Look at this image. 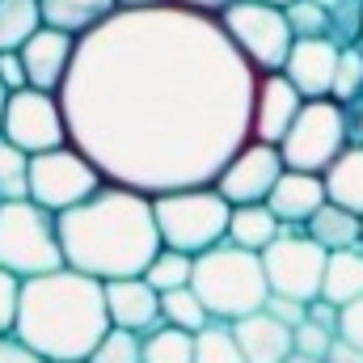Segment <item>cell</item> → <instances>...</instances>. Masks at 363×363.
<instances>
[{"instance_id":"6da1fadb","label":"cell","mask_w":363,"mask_h":363,"mask_svg":"<svg viewBox=\"0 0 363 363\" xmlns=\"http://www.w3.org/2000/svg\"><path fill=\"white\" fill-rule=\"evenodd\" d=\"M258 68L220 17L182 4L114 9L77 38L60 85L72 144L106 182L165 194L203 186L254 135Z\"/></svg>"},{"instance_id":"7a4b0ae2","label":"cell","mask_w":363,"mask_h":363,"mask_svg":"<svg viewBox=\"0 0 363 363\" xmlns=\"http://www.w3.org/2000/svg\"><path fill=\"white\" fill-rule=\"evenodd\" d=\"M60 245L68 267L101 283L144 274L152 254L165 245L152 194L123 182H101L85 203L60 211Z\"/></svg>"},{"instance_id":"3957f363","label":"cell","mask_w":363,"mask_h":363,"mask_svg":"<svg viewBox=\"0 0 363 363\" xmlns=\"http://www.w3.org/2000/svg\"><path fill=\"white\" fill-rule=\"evenodd\" d=\"M13 334L51 363L89 359L97 342L110 334L106 283L68 262L47 274L21 279Z\"/></svg>"},{"instance_id":"277c9868","label":"cell","mask_w":363,"mask_h":363,"mask_svg":"<svg viewBox=\"0 0 363 363\" xmlns=\"http://www.w3.org/2000/svg\"><path fill=\"white\" fill-rule=\"evenodd\" d=\"M190 287L199 291V300L207 304V313L216 321H237L250 317L258 308H267L271 300V283L258 250L220 241L203 254H194V279Z\"/></svg>"},{"instance_id":"5b68a950","label":"cell","mask_w":363,"mask_h":363,"mask_svg":"<svg viewBox=\"0 0 363 363\" xmlns=\"http://www.w3.org/2000/svg\"><path fill=\"white\" fill-rule=\"evenodd\" d=\"M152 207H157L161 241L174 245V250L203 254V250L228 241V216H233V203L216 190V182H203V186H178V190L152 194Z\"/></svg>"},{"instance_id":"8992f818","label":"cell","mask_w":363,"mask_h":363,"mask_svg":"<svg viewBox=\"0 0 363 363\" xmlns=\"http://www.w3.org/2000/svg\"><path fill=\"white\" fill-rule=\"evenodd\" d=\"M0 267L21 279L64 267L60 216L34 199H4L0 203Z\"/></svg>"},{"instance_id":"52a82bcc","label":"cell","mask_w":363,"mask_h":363,"mask_svg":"<svg viewBox=\"0 0 363 363\" xmlns=\"http://www.w3.org/2000/svg\"><path fill=\"white\" fill-rule=\"evenodd\" d=\"M342 148H347V114H342V101L334 97H304L296 123L279 140L283 165L308 169V174H325V165Z\"/></svg>"},{"instance_id":"ba28073f","label":"cell","mask_w":363,"mask_h":363,"mask_svg":"<svg viewBox=\"0 0 363 363\" xmlns=\"http://www.w3.org/2000/svg\"><path fill=\"white\" fill-rule=\"evenodd\" d=\"M220 26L228 30V38L237 43V51L258 72H283L296 34H291L287 13L279 4H267V0H233L220 13Z\"/></svg>"},{"instance_id":"9c48e42d","label":"cell","mask_w":363,"mask_h":363,"mask_svg":"<svg viewBox=\"0 0 363 363\" xmlns=\"http://www.w3.org/2000/svg\"><path fill=\"white\" fill-rule=\"evenodd\" d=\"M101 182H106V174L93 165L89 152L77 148L72 140L30 157V199L43 203L55 216L77 207V203H85Z\"/></svg>"},{"instance_id":"30bf717a","label":"cell","mask_w":363,"mask_h":363,"mask_svg":"<svg viewBox=\"0 0 363 363\" xmlns=\"http://www.w3.org/2000/svg\"><path fill=\"white\" fill-rule=\"evenodd\" d=\"M325 262L330 250L317 245L304 228L283 224V233L262 250V267H267V283L274 296H291V300H317L321 296V279H325Z\"/></svg>"},{"instance_id":"8fae6325","label":"cell","mask_w":363,"mask_h":363,"mask_svg":"<svg viewBox=\"0 0 363 363\" xmlns=\"http://www.w3.org/2000/svg\"><path fill=\"white\" fill-rule=\"evenodd\" d=\"M0 135H4L9 144L26 148L30 157H34V152H47V148L68 144V140H72V131H68V114H64L60 93L34 89V85L9 93Z\"/></svg>"},{"instance_id":"7c38bea8","label":"cell","mask_w":363,"mask_h":363,"mask_svg":"<svg viewBox=\"0 0 363 363\" xmlns=\"http://www.w3.org/2000/svg\"><path fill=\"white\" fill-rule=\"evenodd\" d=\"M287 165H283V152H279V144H267V140H245L233 157H228V165L216 174V190L237 207V203H267V194H271V186L279 182Z\"/></svg>"},{"instance_id":"4fadbf2b","label":"cell","mask_w":363,"mask_h":363,"mask_svg":"<svg viewBox=\"0 0 363 363\" xmlns=\"http://www.w3.org/2000/svg\"><path fill=\"white\" fill-rule=\"evenodd\" d=\"M342 43L330 34H313V38H296L283 64V77L304 93V97H330L334 89V68H338Z\"/></svg>"},{"instance_id":"5bb4252c","label":"cell","mask_w":363,"mask_h":363,"mask_svg":"<svg viewBox=\"0 0 363 363\" xmlns=\"http://www.w3.org/2000/svg\"><path fill=\"white\" fill-rule=\"evenodd\" d=\"M300 106H304V93L296 89L283 72H258V89H254V118H250L254 140L279 144V140L287 135V127L296 123Z\"/></svg>"},{"instance_id":"9a60e30c","label":"cell","mask_w":363,"mask_h":363,"mask_svg":"<svg viewBox=\"0 0 363 363\" xmlns=\"http://www.w3.org/2000/svg\"><path fill=\"white\" fill-rule=\"evenodd\" d=\"M106 308H110V325L114 330H131L140 338L161 325V291L144 274L106 279Z\"/></svg>"},{"instance_id":"2e32d148","label":"cell","mask_w":363,"mask_h":363,"mask_svg":"<svg viewBox=\"0 0 363 363\" xmlns=\"http://www.w3.org/2000/svg\"><path fill=\"white\" fill-rule=\"evenodd\" d=\"M72 55H77V38H72V34H64V30H55V26H38V30L30 34V43L21 47L30 85H34V89L60 93V85H64L68 72H72Z\"/></svg>"},{"instance_id":"e0dca14e","label":"cell","mask_w":363,"mask_h":363,"mask_svg":"<svg viewBox=\"0 0 363 363\" xmlns=\"http://www.w3.org/2000/svg\"><path fill=\"white\" fill-rule=\"evenodd\" d=\"M228 325H233V338L250 363H283L287 355H296V330L287 321H279L271 308H258V313L237 317Z\"/></svg>"},{"instance_id":"ac0fdd59","label":"cell","mask_w":363,"mask_h":363,"mask_svg":"<svg viewBox=\"0 0 363 363\" xmlns=\"http://www.w3.org/2000/svg\"><path fill=\"white\" fill-rule=\"evenodd\" d=\"M325 199H330L325 194V178L321 174H308V169H283L279 182L271 186V194H267L274 216L283 224H296V228H304Z\"/></svg>"},{"instance_id":"d6986e66","label":"cell","mask_w":363,"mask_h":363,"mask_svg":"<svg viewBox=\"0 0 363 363\" xmlns=\"http://www.w3.org/2000/svg\"><path fill=\"white\" fill-rule=\"evenodd\" d=\"M304 233H308L317 245H325V250H351V245L363 241V216L325 199V203L317 207V216L304 224Z\"/></svg>"},{"instance_id":"ffe728a7","label":"cell","mask_w":363,"mask_h":363,"mask_svg":"<svg viewBox=\"0 0 363 363\" xmlns=\"http://www.w3.org/2000/svg\"><path fill=\"white\" fill-rule=\"evenodd\" d=\"M325 194L338 207H351L363 216V144H347L330 165H325Z\"/></svg>"},{"instance_id":"44dd1931","label":"cell","mask_w":363,"mask_h":363,"mask_svg":"<svg viewBox=\"0 0 363 363\" xmlns=\"http://www.w3.org/2000/svg\"><path fill=\"white\" fill-rule=\"evenodd\" d=\"M283 233V220L271 211V203H237L228 216V241L245 250H267L274 237Z\"/></svg>"},{"instance_id":"7402d4cb","label":"cell","mask_w":363,"mask_h":363,"mask_svg":"<svg viewBox=\"0 0 363 363\" xmlns=\"http://www.w3.org/2000/svg\"><path fill=\"white\" fill-rule=\"evenodd\" d=\"M114 9H118L114 0H43V21L81 38V34L97 30Z\"/></svg>"},{"instance_id":"603a6c76","label":"cell","mask_w":363,"mask_h":363,"mask_svg":"<svg viewBox=\"0 0 363 363\" xmlns=\"http://www.w3.org/2000/svg\"><path fill=\"white\" fill-rule=\"evenodd\" d=\"M321 296L330 304H347L363 296V241L351 250H330V262H325V279H321Z\"/></svg>"},{"instance_id":"cb8c5ba5","label":"cell","mask_w":363,"mask_h":363,"mask_svg":"<svg viewBox=\"0 0 363 363\" xmlns=\"http://www.w3.org/2000/svg\"><path fill=\"white\" fill-rule=\"evenodd\" d=\"M38 26H47L43 0H0V51H21Z\"/></svg>"},{"instance_id":"d4e9b609","label":"cell","mask_w":363,"mask_h":363,"mask_svg":"<svg viewBox=\"0 0 363 363\" xmlns=\"http://www.w3.org/2000/svg\"><path fill=\"white\" fill-rule=\"evenodd\" d=\"M144 363H194V334L161 321L144 334Z\"/></svg>"},{"instance_id":"484cf974","label":"cell","mask_w":363,"mask_h":363,"mask_svg":"<svg viewBox=\"0 0 363 363\" xmlns=\"http://www.w3.org/2000/svg\"><path fill=\"white\" fill-rule=\"evenodd\" d=\"M161 321L199 334V330H203L207 321H216V317L207 313V304L199 300V291L186 283V287H174V291H161Z\"/></svg>"},{"instance_id":"4316f807","label":"cell","mask_w":363,"mask_h":363,"mask_svg":"<svg viewBox=\"0 0 363 363\" xmlns=\"http://www.w3.org/2000/svg\"><path fill=\"white\" fill-rule=\"evenodd\" d=\"M144 279L157 287V291H174V287H186L194 279V254L186 250H174V245H161L152 254V262L144 267Z\"/></svg>"},{"instance_id":"83f0119b","label":"cell","mask_w":363,"mask_h":363,"mask_svg":"<svg viewBox=\"0 0 363 363\" xmlns=\"http://www.w3.org/2000/svg\"><path fill=\"white\" fill-rule=\"evenodd\" d=\"M194 363H250V359H245V351L237 347L228 321H207V325L194 334Z\"/></svg>"},{"instance_id":"f1b7e54d","label":"cell","mask_w":363,"mask_h":363,"mask_svg":"<svg viewBox=\"0 0 363 363\" xmlns=\"http://www.w3.org/2000/svg\"><path fill=\"white\" fill-rule=\"evenodd\" d=\"M30 199V152L0 135V203Z\"/></svg>"},{"instance_id":"f546056e","label":"cell","mask_w":363,"mask_h":363,"mask_svg":"<svg viewBox=\"0 0 363 363\" xmlns=\"http://www.w3.org/2000/svg\"><path fill=\"white\" fill-rule=\"evenodd\" d=\"M363 93V43H347L342 55H338V68H334V101H351Z\"/></svg>"},{"instance_id":"4dcf8cb0","label":"cell","mask_w":363,"mask_h":363,"mask_svg":"<svg viewBox=\"0 0 363 363\" xmlns=\"http://www.w3.org/2000/svg\"><path fill=\"white\" fill-rule=\"evenodd\" d=\"M89 363H144V338L131 330H114L97 342V351L89 355Z\"/></svg>"},{"instance_id":"1f68e13d","label":"cell","mask_w":363,"mask_h":363,"mask_svg":"<svg viewBox=\"0 0 363 363\" xmlns=\"http://www.w3.org/2000/svg\"><path fill=\"white\" fill-rule=\"evenodd\" d=\"M287 26L296 38H313V34H330V9L317 0H291L287 9Z\"/></svg>"},{"instance_id":"d6a6232c","label":"cell","mask_w":363,"mask_h":363,"mask_svg":"<svg viewBox=\"0 0 363 363\" xmlns=\"http://www.w3.org/2000/svg\"><path fill=\"white\" fill-rule=\"evenodd\" d=\"M330 38L347 43H363V0H338L330 9Z\"/></svg>"},{"instance_id":"836d02e7","label":"cell","mask_w":363,"mask_h":363,"mask_svg":"<svg viewBox=\"0 0 363 363\" xmlns=\"http://www.w3.org/2000/svg\"><path fill=\"white\" fill-rule=\"evenodd\" d=\"M334 330H325L321 321H313V317H304L300 325H296V351L300 355H308V359H325V351L334 347Z\"/></svg>"},{"instance_id":"e575fe53","label":"cell","mask_w":363,"mask_h":363,"mask_svg":"<svg viewBox=\"0 0 363 363\" xmlns=\"http://www.w3.org/2000/svg\"><path fill=\"white\" fill-rule=\"evenodd\" d=\"M17 304H21V274L0 267V334H13Z\"/></svg>"},{"instance_id":"d590c367","label":"cell","mask_w":363,"mask_h":363,"mask_svg":"<svg viewBox=\"0 0 363 363\" xmlns=\"http://www.w3.org/2000/svg\"><path fill=\"white\" fill-rule=\"evenodd\" d=\"M338 338H347L351 347L363 351V296L347 300V304L338 308Z\"/></svg>"},{"instance_id":"8d00e7d4","label":"cell","mask_w":363,"mask_h":363,"mask_svg":"<svg viewBox=\"0 0 363 363\" xmlns=\"http://www.w3.org/2000/svg\"><path fill=\"white\" fill-rule=\"evenodd\" d=\"M0 85H4L9 93H17V89L30 85V72H26L21 51H0Z\"/></svg>"},{"instance_id":"74e56055","label":"cell","mask_w":363,"mask_h":363,"mask_svg":"<svg viewBox=\"0 0 363 363\" xmlns=\"http://www.w3.org/2000/svg\"><path fill=\"white\" fill-rule=\"evenodd\" d=\"M267 308H271L279 321H287L291 330H296V325L308 317V304H304V300H291V296H274V291H271V300H267Z\"/></svg>"},{"instance_id":"f35d334b","label":"cell","mask_w":363,"mask_h":363,"mask_svg":"<svg viewBox=\"0 0 363 363\" xmlns=\"http://www.w3.org/2000/svg\"><path fill=\"white\" fill-rule=\"evenodd\" d=\"M0 363H51V359H43L38 351H30L17 334H0Z\"/></svg>"},{"instance_id":"ab89813d","label":"cell","mask_w":363,"mask_h":363,"mask_svg":"<svg viewBox=\"0 0 363 363\" xmlns=\"http://www.w3.org/2000/svg\"><path fill=\"white\" fill-rule=\"evenodd\" d=\"M325 363H363V351L351 347L347 338H334V347L325 351Z\"/></svg>"},{"instance_id":"60d3db41","label":"cell","mask_w":363,"mask_h":363,"mask_svg":"<svg viewBox=\"0 0 363 363\" xmlns=\"http://www.w3.org/2000/svg\"><path fill=\"white\" fill-rule=\"evenodd\" d=\"M174 4H182V9H194V13H211V17H220L233 0H174Z\"/></svg>"},{"instance_id":"b9f144b4","label":"cell","mask_w":363,"mask_h":363,"mask_svg":"<svg viewBox=\"0 0 363 363\" xmlns=\"http://www.w3.org/2000/svg\"><path fill=\"white\" fill-rule=\"evenodd\" d=\"M118 9H157V4H169V0H114Z\"/></svg>"},{"instance_id":"7bdbcfd3","label":"cell","mask_w":363,"mask_h":363,"mask_svg":"<svg viewBox=\"0 0 363 363\" xmlns=\"http://www.w3.org/2000/svg\"><path fill=\"white\" fill-rule=\"evenodd\" d=\"M283 363H325V359H308V355H300V351H296V355H287Z\"/></svg>"},{"instance_id":"ee69618b","label":"cell","mask_w":363,"mask_h":363,"mask_svg":"<svg viewBox=\"0 0 363 363\" xmlns=\"http://www.w3.org/2000/svg\"><path fill=\"white\" fill-rule=\"evenodd\" d=\"M4 101H9V89L0 85V123H4Z\"/></svg>"},{"instance_id":"f6af8a7d","label":"cell","mask_w":363,"mask_h":363,"mask_svg":"<svg viewBox=\"0 0 363 363\" xmlns=\"http://www.w3.org/2000/svg\"><path fill=\"white\" fill-rule=\"evenodd\" d=\"M267 4H279V9H287V4H291V0H267Z\"/></svg>"},{"instance_id":"bcb514c9","label":"cell","mask_w":363,"mask_h":363,"mask_svg":"<svg viewBox=\"0 0 363 363\" xmlns=\"http://www.w3.org/2000/svg\"><path fill=\"white\" fill-rule=\"evenodd\" d=\"M317 4H325V9H334V4H338V0H317Z\"/></svg>"},{"instance_id":"7dc6e473","label":"cell","mask_w":363,"mask_h":363,"mask_svg":"<svg viewBox=\"0 0 363 363\" xmlns=\"http://www.w3.org/2000/svg\"><path fill=\"white\" fill-rule=\"evenodd\" d=\"M77 363H89V359H77Z\"/></svg>"}]
</instances>
